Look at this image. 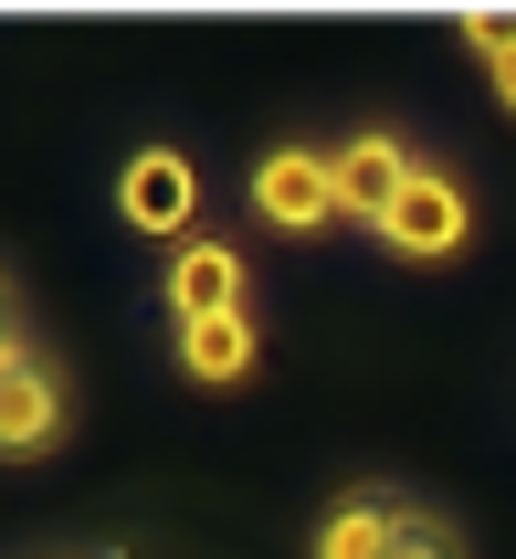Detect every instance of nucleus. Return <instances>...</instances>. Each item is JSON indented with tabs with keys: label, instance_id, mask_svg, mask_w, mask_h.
Listing matches in <instances>:
<instances>
[{
	"label": "nucleus",
	"instance_id": "nucleus-3",
	"mask_svg": "<svg viewBox=\"0 0 516 559\" xmlns=\"http://www.w3.org/2000/svg\"><path fill=\"white\" fill-rule=\"evenodd\" d=\"M117 222L180 253V243H190V222H201V169H190L180 148H137V158L117 169Z\"/></svg>",
	"mask_w": 516,
	"mask_h": 559
},
{
	"label": "nucleus",
	"instance_id": "nucleus-9",
	"mask_svg": "<svg viewBox=\"0 0 516 559\" xmlns=\"http://www.w3.org/2000/svg\"><path fill=\"white\" fill-rule=\"evenodd\" d=\"M464 43H475V63H485L495 106L516 117V11H464Z\"/></svg>",
	"mask_w": 516,
	"mask_h": 559
},
{
	"label": "nucleus",
	"instance_id": "nucleus-1",
	"mask_svg": "<svg viewBox=\"0 0 516 559\" xmlns=\"http://www.w3.org/2000/svg\"><path fill=\"white\" fill-rule=\"evenodd\" d=\"M243 201H253L264 233H285V243L348 222V212H337V148H264V158H253V180H243Z\"/></svg>",
	"mask_w": 516,
	"mask_h": 559
},
{
	"label": "nucleus",
	"instance_id": "nucleus-5",
	"mask_svg": "<svg viewBox=\"0 0 516 559\" xmlns=\"http://www.w3.org/2000/svg\"><path fill=\"white\" fill-rule=\"evenodd\" d=\"M411 169H422V158L400 148L391 127H359V138H337V212L359 222V233H380V222H391V201L411 190Z\"/></svg>",
	"mask_w": 516,
	"mask_h": 559
},
{
	"label": "nucleus",
	"instance_id": "nucleus-7",
	"mask_svg": "<svg viewBox=\"0 0 516 559\" xmlns=\"http://www.w3.org/2000/svg\"><path fill=\"white\" fill-rule=\"evenodd\" d=\"M253 359H264L253 317H212V328H180V370L201 380V391H232V380H253Z\"/></svg>",
	"mask_w": 516,
	"mask_h": 559
},
{
	"label": "nucleus",
	"instance_id": "nucleus-6",
	"mask_svg": "<svg viewBox=\"0 0 516 559\" xmlns=\"http://www.w3.org/2000/svg\"><path fill=\"white\" fill-rule=\"evenodd\" d=\"M53 433H63V391L32 359V338H11L0 348V454H43Z\"/></svg>",
	"mask_w": 516,
	"mask_h": 559
},
{
	"label": "nucleus",
	"instance_id": "nucleus-8",
	"mask_svg": "<svg viewBox=\"0 0 516 559\" xmlns=\"http://www.w3.org/2000/svg\"><path fill=\"white\" fill-rule=\"evenodd\" d=\"M400 549V507H380V497H348L316 528V559H391Z\"/></svg>",
	"mask_w": 516,
	"mask_h": 559
},
{
	"label": "nucleus",
	"instance_id": "nucleus-10",
	"mask_svg": "<svg viewBox=\"0 0 516 559\" xmlns=\"http://www.w3.org/2000/svg\"><path fill=\"white\" fill-rule=\"evenodd\" d=\"M391 559H454V549H443V538H432L422 518H400V549H391Z\"/></svg>",
	"mask_w": 516,
	"mask_h": 559
},
{
	"label": "nucleus",
	"instance_id": "nucleus-2",
	"mask_svg": "<svg viewBox=\"0 0 516 559\" xmlns=\"http://www.w3.org/2000/svg\"><path fill=\"white\" fill-rule=\"evenodd\" d=\"M464 233H475V201H464V180L422 158V169H411V190L391 201V222H380V243H391L400 264H454Z\"/></svg>",
	"mask_w": 516,
	"mask_h": 559
},
{
	"label": "nucleus",
	"instance_id": "nucleus-4",
	"mask_svg": "<svg viewBox=\"0 0 516 559\" xmlns=\"http://www.w3.org/2000/svg\"><path fill=\"white\" fill-rule=\"evenodd\" d=\"M212 317H253V264H243V243L190 233L169 253V328H212Z\"/></svg>",
	"mask_w": 516,
	"mask_h": 559
}]
</instances>
